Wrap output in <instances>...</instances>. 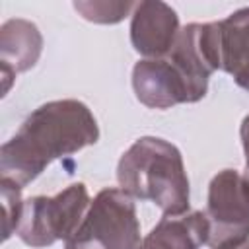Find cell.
Masks as SVG:
<instances>
[{"label":"cell","instance_id":"6da1fadb","mask_svg":"<svg viewBox=\"0 0 249 249\" xmlns=\"http://www.w3.org/2000/svg\"><path fill=\"white\" fill-rule=\"evenodd\" d=\"M97 136V123L84 103L76 99L45 103L2 146V179L23 189L47 163L95 144Z\"/></svg>","mask_w":249,"mask_h":249},{"label":"cell","instance_id":"7a4b0ae2","mask_svg":"<svg viewBox=\"0 0 249 249\" xmlns=\"http://www.w3.org/2000/svg\"><path fill=\"white\" fill-rule=\"evenodd\" d=\"M117 177L128 196L154 200L165 216H181L189 208V179L181 152L163 138L136 140L123 154Z\"/></svg>","mask_w":249,"mask_h":249},{"label":"cell","instance_id":"3957f363","mask_svg":"<svg viewBox=\"0 0 249 249\" xmlns=\"http://www.w3.org/2000/svg\"><path fill=\"white\" fill-rule=\"evenodd\" d=\"M66 249H140V226L130 196L119 189H103L66 239Z\"/></svg>","mask_w":249,"mask_h":249},{"label":"cell","instance_id":"277c9868","mask_svg":"<svg viewBox=\"0 0 249 249\" xmlns=\"http://www.w3.org/2000/svg\"><path fill=\"white\" fill-rule=\"evenodd\" d=\"M89 204L84 183H74L54 196H35L23 202L18 235L31 247L70 239L82 224Z\"/></svg>","mask_w":249,"mask_h":249},{"label":"cell","instance_id":"5b68a950","mask_svg":"<svg viewBox=\"0 0 249 249\" xmlns=\"http://www.w3.org/2000/svg\"><path fill=\"white\" fill-rule=\"evenodd\" d=\"M210 249H237L249 237V177L224 169L210 181L208 210Z\"/></svg>","mask_w":249,"mask_h":249},{"label":"cell","instance_id":"8992f818","mask_svg":"<svg viewBox=\"0 0 249 249\" xmlns=\"http://www.w3.org/2000/svg\"><path fill=\"white\" fill-rule=\"evenodd\" d=\"M179 35L177 14L163 2H140L136 6L130 39L138 53L146 56H163L171 51Z\"/></svg>","mask_w":249,"mask_h":249},{"label":"cell","instance_id":"52a82bcc","mask_svg":"<svg viewBox=\"0 0 249 249\" xmlns=\"http://www.w3.org/2000/svg\"><path fill=\"white\" fill-rule=\"evenodd\" d=\"M218 58L220 68L249 91V8L218 21Z\"/></svg>","mask_w":249,"mask_h":249},{"label":"cell","instance_id":"ba28073f","mask_svg":"<svg viewBox=\"0 0 249 249\" xmlns=\"http://www.w3.org/2000/svg\"><path fill=\"white\" fill-rule=\"evenodd\" d=\"M210 224L206 212L163 216L161 222L144 237L140 249H198L208 243Z\"/></svg>","mask_w":249,"mask_h":249},{"label":"cell","instance_id":"9c48e42d","mask_svg":"<svg viewBox=\"0 0 249 249\" xmlns=\"http://www.w3.org/2000/svg\"><path fill=\"white\" fill-rule=\"evenodd\" d=\"M0 45L16 47V49H2V68L8 66L10 60H16L14 72H19L35 64L41 51V35L33 23L12 19L2 27Z\"/></svg>","mask_w":249,"mask_h":249},{"label":"cell","instance_id":"30bf717a","mask_svg":"<svg viewBox=\"0 0 249 249\" xmlns=\"http://www.w3.org/2000/svg\"><path fill=\"white\" fill-rule=\"evenodd\" d=\"M19 191L21 187L2 179V200H4V239L12 235V231L18 230L19 220H21V210L23 202L19 200Z\"/></svg>","mask_w":249,"mask_h":249},{"label":"cell","instance_id":"8fae6325","mask_svg":"<svg viewBox=\"0 0 249 249\" xmlns=\"http://www.w3.org/2000/svg\"><path fill=\"white\" fill-rule=\"evenodd\" d=\"M76 10H80L84 14L86 19H93V21H103V23H113L123 19V16L132 8V4H119V2H76L74 4Z\"/></svg>","mask_w":249,"mask_h":249},{"label":"cell","instance_id":"7c38bea8","mask_svg":"<svg viewBox=\"0 0 249 249\" xmlns=\"http://www.w3.org/2000/svg\"><path fill=\"white\" fill-rule=\"evenodd\" d=\"M241 140H243V150H245V158L249 161V115L243 119L241 123Z\"/></svg>","mask_w":249,"mask_h":249},{"label":"cell","instance_id":"4fadbf2b","mask_svg":"<svg viewBox=\"0 0 249 249\" xmlns=\"http://www.w3.org/2000/svg\"><path fill=\"white\" fill-rule=\"evenodd\" d=\"M237 249H249V245H247V243H243V245H239Z\"/></svg>","mask_w":249,"mask_h":249}]
</instances>
